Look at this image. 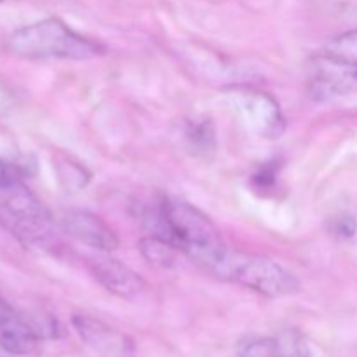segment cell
<instances>
[{"instance_id":"cell-2","label":"cell","mask_w":357,"mask_h":357,"mask_svg":"<svg viewBox=\"0 0 357 357\" xmlns=\"http://www.w3.org/2000/svg\"><path fill=\"white\" fill-rule=\"evenodd\" d=\"M3 47L9 54L30 61H44V59L87 61V59L100 58L107 52V47L101 42L72 30L59 17H47L17 28L6 38Z\"/></svg>"},{"instance_id":"cell-17","label":"cell","mask_w":357,"mask_h":357,"mask_svg":"<svg viewBox=\"0 0 357 357\" xmlns=\"http://www.w3.org/2000/svg\"><path fill=\"white\" fill-rule=\"evenodd\" d=\"M275 178H278V169H275L274 164H272V162L264 164V166H261L253 176L255 188H257V190H260V192L271 190V188L275 185V181H278Z\"/></svg>"},{"instance_id":"cell-9","label":"cell","mask_w":357,"mask_h":357,"mask_svg":"<svg viewBox=\"0 0 357 357\" xmlns=\"http://www.w3.org/2000/svg\"><path fill=\"white\" fill-rule=\"evenodd\" d=\"M89 271L93 278L103 286L108 293L119 298L131 300L142 295L146 282L138 272L132 271L124 261L112 257H98L89 261Z\"/></svg>"},{"instance_id":"cell-3","label":"cell","mask_w":357,"mask_h":357,"mask_svg":"<svg viewBox=\"0 0 357 357\" xmlns=\"http://www.w3.org/2000/svg\"><path fill=\"white\" fill-rule=\"evenodd\" d=\"M215 275L267 298H282L300 291L298 279L281 264L267 257L248 255L243 251H227Z\"/></svg>"},{"instance_id":"cell-18","label":"cell","mask_w":357,"mask_h":357,"mask_svg":"<svg viewBox=\"0 0 357 357\" xmlns=\"http://www.w3.org/2000/svg\"><path fill=\"white\" fill-rule=\"evenodd\" d=\"M356 230L357 222L354 216L351 215H340L338 218L333 220V227H331L333 236L340 237V239H351V237H354Z\"/></svg>"},{"instance_id":"cell-10","label":"cell","mask_w":357,"mask_h":357,"mask_svg":"<svg viewBox=\"0 0 357 357\" xmlns=\"http://www.w3.org/2000/svg\"><path fill=\"white\" fill-rule=\"evenodd\" d=\"M40 335L6 300L0 298V347L14 356H33L40 349Z\"/></svg>"},{"instance_id":"cell-7","label":"cell","mask_w":357,"mask_h":357,"mask_svg":"<svg viewBox=\"0 0 357 357\" xmlns=\"http://www.w3.org/2000/svg\"><path fill=\"white\" fill-rule=\"evenodd\" d=\"M72 326L80 340L100 357H135V342L96 317L75 314Z\"/></svg>"},{"instance_id":"cell-1","label":"cell","mask_w":357,"mask_h":357,"mask_svg":"<svg viewBox=\"0 0 357 357\" xmlns=\"http://www.w3.org/2000/svg\"><path fill=\"white\" fill-rule=\"evenodd\" d=\"M150 225L153 229L152 234L169 239L178 251L211 274H215L229 251L211 218L183 199H160Z\"/></svg>"},{"instance_id":"cell-6","label":"cell","mask_w":357,"mask_h":357,"mask_svg":"<svg viewBox=\"0 0 357 357\" xmlns=\"http://www.w3.org/2000/svg\"><path fill=\"white\" fill-rule=\"evenodd\" d=\"M310 91L319 101L357 93V65L321 52L310 61Z\"/></svg>"},{"instance_id":"cell-19","label":"cell","mask_w":357,"mask_h":357,"mask_svg":"<svg viewBox=\"0 0 357 357\" xmlns=\"http://www.w3.org/2000/svg\"><path fill=\"white\" fill-rule=\"evenodd\" d=\"M0 2H2V0H0Z\"/></svg>"},{"instance_id":"cell-15","label":"cell","mask_w":357,"mask_h":357,"mask_svg":"<svg viewBox=\"0 0 357 357\" xmlns=\"http://www.w3.org/2000/svg\"><path fill=\"white\" fill-rule=\"evenodd\" d=\"M239 357H278L275 338H255L241 349Z\"/></svg>"},{"instance_id":"cell-8","label":"cell","mask_w":357,"mask_h":357,"mask_svg":"<svg viewBox=\"0 0 357 357\" xmlns=\"http://www.w3.org/2000/svg\"><path fill=\"white\" fill-rule=\"evenodd\" d=\"M61 227L70 237L93 250L110 253L119 248V237L110 225L89 211H66L61 216Z\"/></svg>"},{"instance_id":"cell-5","label":"cell","mask_w":357,"mask_h":357,"mask_svg":"<svg viewBox=\"0 0 357 357\" xmlns=\"http://www.w3.org/2000/svg\"><path fill=\"white\" fill-rule=\"evenodd\" d=\"M234 108L246 128L261 138L275 139L284 132V115L271 94L253 89L237 91L234 93Z\"/></svg>"},{"instance_id":"cell-14","label":"cell","mask_w":357,"mask_h":357,"mask_svg":"<svg viewBox=\"0 0 357 357\" xmlns=\"http://www.w3.org/2000/svg\"><path fill=\"white\" fill-rule=\"evenodd\" d=\"M323 54L357 65V30L345 31L331 38L323 49Z\"/></svg>"},{"instance_id":"cell-4","label":"cell","mask_w":357,"mask_h":357,"mask_svg":"<svg viewBox=\"0 0 357 357\" xmlns=\"http://www.w3.org/2000/svg\"><path fill=\"white\" fill-rule=\"evenodd\" d=\"M0 223L24 244L47 246L54 239L51 213L23 183L7 190L0 204Z\"/></svg>"},{"instance_id":"cell-12","label":"cell","mask_w":357,"mask_h":357,"mask_svg":"<svg viewBox=\"0 0 357 357\" xmlns=\"http://www.w3.org/2000/svg\"><path fill=\"white\" fill-rule=\"evenodd\" d=\"M138 250L142 253V257L150 265H153V267L169 268L176 261L178 248L169 239H166L162 236H157V234H150V236L142 237Z\"/></svg>"},{"instance_id":"cell-13","label":"cell","mask_w":357,"mask_h":357,"mask_svg":"<svg viewBox=\"0 0 357 357\" xmlns=\"http://www.w3.org/2000/svg\"><path fill=\"white\" fill-rule=\"evenodd\" d=\"M278 357H312L305 335L298 330H284L275 338Z\"/></svg>"},{"instance_id":"cell-11","label":"cell","mask_w":357,"mask_h":357,"mask_svg":"<svg viewBox=\"0 0 357 357\" xmlns=\"http://www.w3.org/2000/svg\"><path fill=\"white\" fill-rule=\"evenodd\" d=\"M183 142L192 155L209 159L216 150V131L211 119L199 117L188 121L183 129Z\"/></svg>"},{"instance_id":"cell-16","label":"cell","mask_w":357,"mask_h":357,"mask_svg":"<svg viewBox=\"0 0 357 357\" xmlns=\"http://www.w3.org/2000/svg\"><path fill=\"white\" fill-rule=\"evenodd\" d=\"M24 171L17 164L0 157V190L7 192L23 183Z\"/></svg>"}]
</instances>
